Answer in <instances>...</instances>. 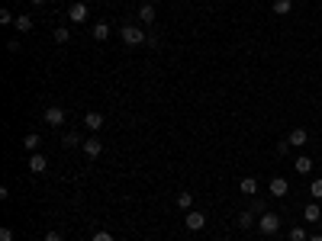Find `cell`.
Listing matches in <instances>:
<instances>
[{
  "label": "cell",
  "mask_w": 322,
  "mask_h": 241,
  "mask_svg": "<svg viewBox=\"0 0 322 241\" xmlns=\"http://www.w3.org/2000/svg\"><path fill=\"white\" fill-rule=\"evenodd\" d=\"M119 39H123V45H145V32H142V26H136V23H126L123 29H119Z\"/></svg>",
  "instance_id": "6da1fadb"
},
{
  "label": "cell",
  "mask_w": 322,
  "mask_h": 241,
  "mask_svg": "<svg viewBox=\"0 0 322 241\" xmlns=\"http://www.w3.org/2000/svg\"><path fill=\"white\" fill-rule=\"evenodd\" d=\"M258 232L261 235H277L280 232V215L277 212H264V215H261V219H258Z\"/></svg>",
  "instance_id": "7a4b0ae2"
},
{
  "label": "cell",
  "mask_w": 322,
  "mask_h": 241,
  "mask_svg": "<svg viewBox=\"0 0 322 241\" xmlns=\"http://www.w3.org/2000/svg\"><path fill=\"white\" fill-rule=\"evenodd\" d=\"M184 225H187V232H203V228H206V215L200 212V209H190L187 219H184Z\"/></svg>",
  "instance_id": "3957f363"
},
{
  "label": "cell",
  "mask_w": 322,
  "mask_h": 241,
  "mask_svg": "<svg viewBox=\"0 0 322 241\" xmlns=\"http://www.w3.org/2000/svg\"><path fill=\"white\" fill-rule=\"evenodd\" d=\"M268 190H271V196H274V199H283V196L290 193V184H287V177H271Z\"/></svg>",
  "instance_id": "277c9868"
},
{
  "label": "cell",
  "mask_w": 322,
  "mask_h": 241,
  "mask_svg": "<svg viewBox=\"0 0 322 241\" xmlns=\"http://www.w3.org/2000/svg\"><path fill=\"white\" fill-rule=\"evenodd\" d=\"M87 16H90V10H87L84 0H78V4L68 7V19H71V23H87Z\"/></svg>",
  "instance_id": "5b68a950"
},
{
  "label": "cell",
  "mask_w": 322,
  "mask_h": 241,
  "mask_svg": "<svg viewBox=\"0 0 322 241\" xmlns=\"http://www.w3.org/2000/svg\"><path fill=\"white\" fill-rule=\"evenodd\" d=\"M45 123H49V126H65V110H62V106H49V110H45Z\"/></svg>",
  "instance_id": "8992f818"
},
{
  "label": "cell",
  "mask_w": 322,
  "mask_h": 241,
  "mask_svg": "<svg viewBox=\"0 0 322 241\" xmlns=\"http://www.w3.org/2000/svg\"><path fill=\"white\" fill-rule=\"evenodd\" d=\"M45 167H49V158H45L42 151L29 154V171H32V174H45Z\"/></svg>",
  "instance_id": "52a82bcc"
},
{
  "label": "cell",
  "mask_w": 322,
  "mask_h": 241,
  "mask_svg": "<svg viewBox=\"0 0 322 241\" xmlns=\"http://www.w3.org/2000/svg\"><path fill=\"white\" fill-rule=\"evenodd\" d=\"M306 138H309V132H306L303 126H296V129L290 132V135H287V142L293 145V148H303V145H306Z\"/></svg>",
  "instance_id": "ba28073f"
},
{
  "label": "cell",
  "mask_w": 322,
  "mask_h": 241,
  "mask_svg": "<svg viewBox=\"0 0 322 241\" xmlns=\"http://www.w3.org/2000/svg\"><path fill=\"white\" fill-rule=\"evenodd\" d=\"M303 219H306V222H319V219H322L319 199H313V203H306V206H303Z\"/></svg>",
  "instance_id": "9c48e42d"
},
{
  "label": "cell",
  "mask_w": 322,
  "mask_h": 241,
  "mask_svg": "<svg viewBox=\"0 0 322 241\" xmlns=\"http://www.w3.org/2000/svg\"><path fill=\"white\" fill-rule=\"evenodd\" d=\"M106 39H110V23L97 19V23H93V42H106Z\"/></svg>",
  "instance_id": "30bf717a"
},
{
  "label": "cell",
  "mask_w": 322,
  "mask_h": 241,
  "mask_svg": "<svg viewBox=\"0 0 322 241\" xmlns=\"http://www.w3.org/2000/svg\"><path fill=\"white\" fill-rule=\"evenodd\" d=\"M81 151L87 154V158H100V151H103V145L97 138H84V145H81Z\"/></svg>",
  "instance_id": "8fae6325"
},
{
  "label": "cell",
  "mask_w": 322,
  "mask_h": 241,
  "mask_svg": "<svg viewBox=\"0 0 322 241\" xmlns=\"http://www.w3.org/2000/svg\"><path fill=\"white\" fill-rule=\"evenodd\" d=\"M62 145H65V148H81V145H84V138H81V132H74V129H71V132H65Z\"/></svg>",
  "instance_id": "7c38bea8"
},
{
  "label": "cell",
  "mask_w": 322,
  "mask_h": 241,
  "mask_svg": "<svg viewBox=\"0 0 322 241\" xmlns=\"http://www.w3.org/2000/svg\"><path fill=\"white\" fill-rule=\"evenodd\" d=\"M32 26H35V19H32V16H26V13L16 16V23H13V29H16V32H32Z\"/></svg>",
  "instance_id": "4fadbf2b"
},
{
  "label": "cell",
  "mask_w": 322,
  "mask_h": 241,
  "mask_svg": "<svg viewBox=\"0 0 322 241\" xmlns=\"http://www.w3.org/2000/svg\"><path fill=\"white\" fill-rule=\"evenodd\" d=\"M84 126H87L90 132H100V129H103V116H100V113H87V116H84Z\"/></svg>",
  "instance_id": "5bb4252c"
},
{
  "label": "cell",
  "mask_w": 322,
  "mask_h": 241,
  "mask_svg": "<svg viewBox=\"0 0 322 241\" xmlns=\"http://www.w3.org/2000/svg\"><path fill=\"white\" fill-rule=\"evenodd\" d=\"M238 190H242L245 196H258V180L255 177H245L242 184H238Z\"/></svg>",
  "instance_id": "9a60e30c"
},
{
  "label": "cell",
  "mask_w": 322,
  "mask_h": 241,
  "mask_svg": "<svg viewBox=\"0 0 322 241\" xmlns=\"http://www.w3.org/2000/svg\"><path fill=\"white\" fill-rule=\"evenodd\" d=\"M39 145H42V138H39V135H35V132H29V135H26V138H23V148H26L29 154H35V151H39Z\"/></svg>",
  "instance_id": "2e32d148"
},
{
  "label": "cell",
  "mask_w": 322,
  "mask_h": 241,
  "mask_svg": "<svg viewBox=\"0 0 322 241\" xmlns=\"http://www.w3.org/2000/svg\"><path fill=\"white\" fill-rule=\"evenodd\" d=\"M174 203H177V209H187V212H190V209H194V193H187V190H184V193H177V199H174Z\"/></svg>",
  "instance_id": "e0dca14e"
},
{
  "label": "cell",
  "mask_w": 322,
  "mask_h": 241,
  "mask_svg": "<svg viewBox=\"0 0 322 241\" xmlns=\"http://www.w3.org/2000/svg\"><path fill=\"white\" fill-rule=\"evenodd\" d=\"M274 13H277V16H287L290 13V10H293V0H274Z\"/></svg>",
  "instance_id": "ac0fdd59"
},
{
  "label": "cell",
  "mask_w": 322,
  "mask_h": 241,
  "mask_svg": "<svg viewBox=\"0 0 322 241\" xmlns=\"http://www.w3.org/2000/svg\"><path fill=\"white\" fill-rule=\"evenodd\" d=\"M139 19L151 26V23H155V7H151V4H142V7H139Z\"/></svg>",
  "instance_id": "d6986e66"
},
{
  "label": "cell",
  "mask_w": 322,
  "mask_h": 241,
  "mask_svg": "<svg viewBox=\"0 0 322 241\" xmlns=\"http://www.w3.org/2000/svg\"><path fill=\"white\" fill-rule=\"evenodd\" d=\"M252 225H258V222H255V212H252V209L238 212V228H252Z\"/></svg>",
  "instance_id": "ffe728a7"
},
{
  "label": "cell",
  "mask_w": 322,
  "mask_h": 241,
  "mask_svg": "<svg viewBox=\"0 0 322 241\" xmlns=\"http://www.w3.org/2000/svg\"><path fill=\"white\" fill-rule=\"evenodd\" d=\"M293 167H296L300 174H309V171H313V158H306V154H300V158L293 161Z\"/></svg>",
  "instance_id": "44dd1931"
},
{
  "label": "cell",
  "mask_w": 322,
  "mask_h": 241,
  "mask_svg": "<svg viewBox=\"0 0 322 241\" xmlns=\"http://www.w3.org/2000/svg\"><path fill=\"white\" fill-rule=\"evenodd\" d=\"M309 196H313V199H322V177H316L313 184H309Z\"/></svg>",
  "instance_id": "7402d4cb"
},
{
  "label": "cell",
  "mask_w": 322,
  "mask_h": 241,
  "mask_svg": "<svg viewBox=\"0 0 322 241\" xmlns=\"http://www.w3.org/2000/svg\"><path fill=\"white\" fill-rule=\"evenodd\" d=\"M306 238H309V235H306L303 225H293V228H290V241H306Z\"/></svg>",
  "instance_id": "603a6c76"
},
{
  "label": "cell",
  "mask_w": 322,
  "mask_h": 241,
  "mask_svg": "<svg viewBox=\"0 0 322 241\" xmlns=\"http://www.w3.org/2000/svg\"><path fill=\"white\" fill-rule=\"evenodd\" d=\"M252 212H255V215H264V212H268V206H264V199H258V196H252Z\"/></svg>",
  "instance_id": "cb8c5ba5"
},
{
  "label": "cell",
  "mask_w": 322,
  "mask_h": 241,
  "mask_svg": "<svg viewBox=\"0 0 322 241\" xmlns=\"http://www.w3.org/2000/svg\"><path fill=\"white\" fill-rule=\"evenodd\" d=\"M0 23H4V26H13V23H16V16L10 13V10H0Z\"/></svg>",
  "instance_id": "d4e9b609"
},
{
  "label": "cell",
  "mask_w": 322,
  "mask_h": 241,
  "mask_svg": "<svg viewBox=\"0 0 322 241\" xmlns=\"http://www.w3.org/2000/svg\"><path fill=\"white\" fill-rule=\"evenodd\" d=\"M55 42H58V45H65V42H68V29H65V26H58V29H55Z\"/></svg>",
  "instance_id": "484cf974"
},
{
  "label": "cell",
  "mask_w": 322,
  "mask_h": 241,
  "mask_svg": "<svg viewBox=\"0 0 322 241\" xmlns=\"http://www.w3.org/2000/svg\"><path fill=\"white\" fill-rule=\"evenodd\" d=\"M290 148H293L290 142H277V154H280V158H287V154H290Z\"/></svg>",
  "instance_id": "4316f807"
},
{
  "label": "cell",
  "mask_w": 322,
  "mask_h": 241,
  "mask_svg": "<svg viewBox=\"0 0 322 241\" xmlns=\"http://www.w3.org/2000/svg\"><path fill=\"white\" fill-rule=\"evenodd\" d=\"M42 241H65V238H62V232H58V228H52V232H45Z\"/></svg>",
  "instance_id": "83f0119b"
},
{
  "label": "cell",
  "mask_w": 322,
  "mask_h": 241,
  "mask_svg": "<svg viewBox=\"0 0 322 241\" xmlns=\"http://www.w3.org/2000/svg\"><path fill=\"white\" fill-rule=\"evenodd\" d=\"M0 241H13V228H10V225L0 228Z\"/></svg>",
  "instance_id": "f1b7e54d"
},
{
  "label": "cell",
  "mask_w": 322,
  "mask_h": 241,
  "mask_svg": "<svg viewBox=\"0 0 322 241\" xmlns=\"http://www.w3.org/2000/svg\"><path fill=\"white\" fill-rule=\"evenodd\" d=\"M90 241H116V238H113L110 232H93V238H90Z\"/></svg>",
  "instance_id": "f546056e"
},
{
  "label": "cell",
  "mask_w": 322,
  "mask_h": 241,
  "mask_svg": "<svg viewBox=\"0 0 322 241\" xmlns=\"http://www.w3.org/2000/svg\"><path fill=\"white\" fill-rule=\"evenodd\" d=\"M20 48H23V45H20V39H10V42H7V52H10V55H16Z\"/></svg>",
  "instance_id": "4dcf8cb0"
},
{
  "label": "cell",
  "mask_w": 322,
  "mask_h": 241,
  "mask_svg": "<svg viewBox=\"0 0 322 241\" xmlns=\"http://www.w3.org/2000/svg\"><path fill=\"white\" fill-rule=\"evenodd\" d=\"M29 4H32V7H45V0H29Z\"/></svg>",
  "instance_id": "1f68e13d"
},
{
  "label": "cell",
  "mask_w": 322,
  "mask_h": 241,
  "mask_svg": "<svg viewBox=\"0 0 322 241\" xmlns=\"http://www.w3.org/2000/svg\"><path fill=\"white\" fill-rule=\"evenodd\" d=\"M306 241H322V235H309V238H306Z\"/></svg>",
  "instance_id": "d6a6232c"
},
{
  "label": "cell",
  "mask_w": 322,
  "mask_h": 241,
  "mask_svg": "<svg viewBox=\"0 0 322 241\" xmlns=\"http://www.w3.org/2000/svg\"><path fill=\"white\" fill-rule=\"evenodd\" d=\"M32 241H35V238H32Z\"/></svg>",
  "instance_id": "836d02e7"
}]
</instances>
